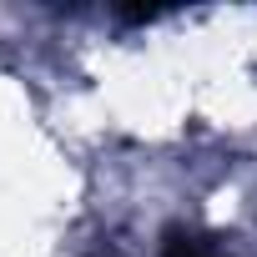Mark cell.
Masks as SVG:
<instances>
[{"label":"cell","instance_id":"obj_1","mask_svg":"<svg viewBox=\"0 0 257 257\" xmlns=\"http://www.w3.org/2000/svg\"><path fill=\"white\" fill-rule=\"evenodd\" d=\"M162 257H222L207 237H197V232H182V227H172L167 232V247H162Z\"/></svg>","mask_w":257,"mask_h":257}]
</instances>
